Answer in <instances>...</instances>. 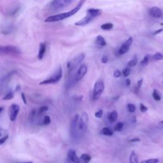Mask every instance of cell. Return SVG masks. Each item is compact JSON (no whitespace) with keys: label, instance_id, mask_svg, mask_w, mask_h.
I'll return each mask as SVG.
<instances>
[{"label":"cell","instance_id":"cell-1","mask_svg":"<svg viewBox=\"0 0 163 163\" xmlns=\"http://www.w3.org/2000/svg\"><path fill=\"white\" fill-rule=\"evenodd\" d=\"M88 115L85 112L82 113L80 117L78 113L73 117L71 125V133L74 138L78 139L83 137L88 128Z\"/></svg>","mask_w":163,"mask_h":163},{"label":"cell","instance_id":"cell-2","mask_svg":"<svg viewBox=\"0 0 163 163\" xmlns=\"http://www.w3.org/2000/svg\"><path fill=\"white\" fill-rule=\"evenodd\" d=\"M85 1L84 0H82L80 1L77 4V6H76L74 8H73L72 10L69 11L68 12H64L60 14H57L55 15L50 16V17H47L45 20V23H55V22H58L60 20H63L64 19H66L67 18H69L72 16L74 15L75 14H77L78 11L82 7L83 5L85 3Z\"/></svg>","mask_w":163,"mask_h":163},{"label":"cell","instance_id":"cell-3","mask_svg":"<svg viewBox=\"0 0 163 163\" xmlns=\"http://www.w3.org/2000/svg\"><path fill=\"white\" fill-rule=\"evenodd\" d=\"M102 14V10L97 8H89L87 12V15L83 19L77 21L75 23L77 26H85L88 25L95 18L100 17Z\"/></svg>","mask_w":163,"mask_h":163},{"label":"cell","instance_id":"cell-4","mask_svg":"<svg viewBox=\"0 0 163 163\" xmlns=\"http://www.w3.org/2000/svg\"><path fill=\"white\" fill-rule=\"evenodd\" d=\"M63 77V69L61 66H59L57 71L54 73L52 76L47 79L42 81L40 82V85H46V84H56Z\"/></svg>","mask_w":163,"mask_h":163},{"label":"cell","instance_id":"cell-5","mask_svg":"<svg viewBox=\"0 0 163 163\" xmlns=\"http://www.w3.org/2000/svg\"><path fill=\"white\" fill-rule=\"evenodd\" d=\"M21 51L19 48L14 45H0V55H12L17 56L20 54Z\"/></svg>","mask_w":163,"mask_h":163},{"label":"cell","instance_id":"cell-6","mask_svg":"<svg viewBox=\"0 0 163 163\" xmlns=\"http://www.w3.org/2000/svg\"><path fill=\"white\" fill-rule=\"evenodd\" d=\"M105 89V84L101 79H98L94 84L93 91H92V99L94 100H98L101 97L103 91Z\"/></svg>","mask_w":163,"mask_h":163},{"label":"cell","instance_id":"cell-7","mask_svg":"<svg viewBox=\"0 0 163 163\" xmlns=\"http://www.w3.org/2000/svg\"><path fill=\"white\" fill-rule=\"evenodd\" d=\"M73 2V0H55L51 3L50 8L53 10L63 9Z\"/></svg>","mask_w":163,"mask_h":163},{"label":"cell","instance_id":"cell-8","mask_svg":"<svg viewBox=\"0 0 163 163\" xmlns=\"http://www.w3.org/2000/svg\"><path fill=\"white\" fill-rule=\"evenodd\" d=\"M85 54L82 53L80 54V55L76 56L75 58H73L72 61H69L67 65L69 70H72L75 68L77 67L78 65L85 59Z\"/></svg>","mask_w":163,"mask_h":163},{"label":"cell","instance_id":"cell-9","mask_svg":"<svg viewBox=\"0 0 163 163\" xmlns=\"http://www.w3.org/2000/svg\"><path fill=\"white\" fill-rule=\"evenodd\" d=\"M133 42V37L130 36L128 38V39L125 41V42L123 43V44L121 45V47L119 48V50L118 51V55L122 56L124 55V54H126L127 52H128V51H129V48L131 47L132 43Z\"/></svg>","mask_w":163,"mask_h":163},{"label":"cell","instance_id":"cell-10","mask_svg":"<svg viewBox=\"0 0 163 163\" xmlns=\"http://www.w3.org/2000/svg\"><path fill=\"white\" fill-rule=\"evenodd\" d=\"M14 73V72H10L2 79L1 82H0V94H2L3 92L7 89L8 84L10 83L11 78H12Z\"/></svg>","mask_w":163,"mask_h":163},{"label":"cell","instance_id":"cell-11","mask_svg":"<svg viewBox=\"0 0 163 163\" xmlns=\"http://www.w3.org/2000/svg\"><path fill=\"white\" fill-rule=\"evenodd\" d=\"M87 72H88V66L84 64H82L75 75L74 80L75 82H77L82 79L84 76L86 75Z\"/></svg>","mask_w":163,"mask_h":163},{"label":"cell","instance_id":"cell-12","mask_svg":"<svg viewBox=\"0 0 163 163\" xmlns=\"http://www.w3.org/2000/svg\"><path fill=\"white\" fill-rule=\"evenodd\" d=\"M65 163H80V159L74 150L71 149L68 151Z\"/></svg>","mask_w":163,"mask_h":163},{"label":"cell","instance_id":"cell-13","mask_svg":"<svg viewBox=\"0 0 163 163\" xmlns=\"http://www.w3.org/2000/svg\"><path fill=\"white\" fill-rule=\"evenodd\" d=\"M20 110V107L17 104H12L10 107V118L11 121H15Z\"/></svg>","mask_w":163,"mask_h":163},{"label":"cell","instance_id":"cell-14","mask_svg":"<svg viewBox=\"0 0 163 163\" xmlns=\"http://www.w3.org/2000/svg\"><path fill=\"white\" fill-rule=\"evenodd\" d=\"M149 12L150 16L157 19L161 18L162 15V10L159 7H154L150 8L149 10Z\"/></svg>","mask_w":163,"mask_h":163},{"label":"cell","instance_id":"cell-15","mask_svg":"<svg viewBox=\"0 0 163 163\" xmlns=\"http://www.w3.org/2000/svg\"><path fill=\"white\" fill-rule=\"evenodd\" d=\"M46 52V44L45 43H42L40 45L39 51H38V57L39 60H42L43 56H44Z\"/></svg>","mask_w":163,"mask_h":163},{"label":"cell","instance_id":"cell-16","mask_svg":"<svg viewBox=\"0 0 163 163\" xmlns=\"http://www.w3.org/2000/svg\"><path fill=\"white\" fill-rule=\"evenodd\" d=\"M95 42H96V45L99 46L100 47H104L106 45V40L101 35H98L96 37Z\"/></svg>","mask_w":163,"mask_h":163},{"label":"cell","instance_id":"cell-17","mask_svg":"<svg viewBox=\"0 0 163 163\" xmlns=\"http://www.w3.org/2000/svg\"><path fill=\"white\" fill-rule=\"evenodd\" d=\"M118 117V113L115 110H113L110 113H108V119L110 122H114L117 121Z\"/></svg>","mask_w":163,"mask_h":163},{"label":"cell","instance_id":"cell-18","mask_svg":"<svg viewBox=\"0 0 163 163\" xmlns=\"http://www.w3.org/2000/svg\"><path fill=\"white\" fill-rule=\"evenodd\" d=\"M79 159L81 163H89L91 160V156L89 154H83L80 156Z\"/></svg>","mask_w":163,"mask_h":163},{"label":"cell","instance_id":"cell-19","mask_svg":"<svg viewBox=\"0 0 163 163\" xmlns=\"http://www.w3.org/2000/svg\"><path fill=\"white\" fill-rule=\"evenodd\" d=\"M138 56L137 55H134L133 58L130 60L128 63V68L129 67H133L134 66H136V65L138 63Z\"/></svg>","mask_w":163,"mask_h":163},{"label":"cell","instance_id":"cell-20","mask_svg":"<svg viewBox=\"0 0 163 163\" xmlns=\"http://www.w3.org/2000/svg\"><path fill=\"white\" fill-rule=\"evenodd\" d=\"M100 133L103 135L108 136V137H111V136H112L113 134V132L110 128H103L101 129Z\"/></svg>","mask_w":163,"mask_h":163},{"label":"cell","instance_id":"cell-21","mask_svg":"<svg viewBox=\"0 0 163 163\" xmlns=\"http://www.w3.org/2000/svg\"><path fill=\"white\" fill-rule=\"evenodd\" d=\"M129 161L131 163H138V157L135 152L133 151L129 157Z\"/></svg>","mask_w":163,"mask_h":163},{"label":"cell","instance_id":"cell-22","mask_svg":"<svg viewBox=\"0 0 163 163\" xmlns=\"http://www.w3.org/2000/svg\"><path fill=\"white\" fill-rule=\"evenodd\" d=\"M113 24L112 23H108L102 24L101 26V29L104 31H108V30L112 29L113 28Z\"/></svg>","mask_w":163,"mask_h":163},{"label":"cell","instance_id":"cell-23","mask_svg":"<svg viewBox=\"0 0 163 163\" xmlns=\"http://www.w3.org/2000/svg\"><path fill=\"white\" fill-rule=\"evenodd\" d=\"M14 92L12 91H10L8 92L7 93L5 94V96L3 97V100H5V101L10 100L14 98Z\"/></svg>","mask_w":163,"mask_h":163},{"label":"cell","instance_id":"cell-24","mask_svg":"<svg viewBox=\"0 0 163 163\" xmlns=\"http://www.w3.org/2000/svg\"><path fill=\"white\" fill-rule=\"evenodd\" d=\"M150 56L149 55V54H147V55L145 56V57H143V60L142 61V62H141V65H142V66H145L147 65L150 61Z\"/></svg>","mask_w":163,"mask_h":163},{"label":"cell","instance_id":"cell-25","mask_svg":"<svg viewBox=\"0 0 163 163\" xmlns=\"http://www.w3.org/2000/svg\"><path fill=\"white\" fill-rule=\"evenodd\" d=\"M152 97H153V98L154 99V100H155L157 101H159L161 100V97L160 94H159L158 91H157L156 89H154V91H153Z\"/></svg>","mask_w":163,"mask_h":163},{"label":"cell","instance_id":"cell-26","mask_svg":"<svg viewBox=\"0 0 163 163\" xmlns=\"http://www.w3.org/2000/svg\"><path fill=\"white\" fill-rule=\"evenodd\" d=\"M51 122V118L48 115H45L42 119V125H44V126H47V125L50 124Z\"/></svg>","mask_w":163,"mask_h":163},{"label":"cell","instance_id":"cell-27","mask_svg":"<svg viewBox=\"0 0 163 163\" xmlns=\"http://www.w3.org/2000/svg\"><path fill=\"white\" fill-rule=\"evenodd\" d=\"M124 123L122 122H118L115 127H114V131H121L124 128Z\"/></svg>","mask_w":163,"mask_h":163},{"label":"cell","instance_id":"cell-28","mask_svg":"<svg viewBox=\"0 0 163 163\" xmlns=\"http://www.w3.org/2000/svg\"><path fill=\"white\" fill-rule=\"evenodd\" d=\"M127 108H128V110L129 112L130 113H133L135 112L136 110V106L133 104H132V103H129V104H128L127 105Z\"/></svg>","mask_w":163,"mask_h":163},{"label":"cell","instance_id":"cell-29","mask_svg":"<svg viewBox=\"0 0 163 163\" xmlns=\"http://www.w3.org/2000/svg\"><path fill=\"white\" fill-rule=\"evenodd\" d=\"M154 59L155 61H160L162 60L163 59V54L160 52H157L155 54H154V56H153Z\"/></svg>","mask_w":163,"mask_h":163},{"label":"cell","instance_id":"cell-30","mask_svg":"<svg viewBox=\"0 0 163 163\" xmlns=\"http://www.w3.org/2000/svg\"><path fill=\"white\" fill-rule=\"evenodd\" d=\"M130 72H131V70H130L129 68H125L123 69V71H122V75L124 77H128V76L130 75Z\"/></svg>","mask_w":163,"mask_h":163},{"label":"cell","instance_id":"cell-31","mask_svg":"<svg viewBox=\"0 0 163 163\" xmlns=\"http://www.w3.org/2000/svg\"><path fill=\"white\" fill-rule=\"evenodd\" d=\"M157 162H159L158 159H150L141 162V163H157Z\"/></svg>","mask_w":163,"mask_h":163},{"label":"cell","instance_id":"cell-32","mask_svg":"<svg viewBox=\"0 0 163 163\" xmlns=\"http://www.w3.org/2000/svg\"><path fill=\"white\" fill-rule=\"evenodd\" d=\"M48 110V106H42V107H40L39 108L38 110V113L40 114V115H42L43 113L47 112Z\"/></svg>","mask_w":163,"mask_h":163},{"label":"cell","instance_id":"cell-33","mask_svg":"<svg viewBox=\"0 0 163 163\" xmlns=\"http://www.w3.org/2000/svg\"><path fill=\"white\" fill-rule=\"evenodd\" d=\"M140 110L142 113H145L148 110V107H146L145 105H144L143 103H140Z\"/></svg>","mask_w":163,"mask_h":163},{"label":"cell","instance_id":"cell-34","mask_svg":"<svg viewBox=\"0 0 163 163\" xmlns=\"http://www.w3.org/2000/svg\"><path fill=\"white\" fill-rule=\"evenodd\" d=\"M121 75H122L121 72L118 69L115 70V71L114 72V73H113V76L115 78H119L121 76Z\"/></svg>","mask_w":163,"mask_h":163},{"label":"cell","instance_id":"cell-35","mask_svg":"<svg viewBox=\"0 0 163 163\" xmlns=\"http://www.w3.org/2000/svg\"><path fill=\"white\" fill-rule=\"evenodd\" d=\"M103 114V111L102 110H100L95 113V116L96 118H101Z\"/></svg>","mask_w":163,"mask_h":163},{"label":"cell","instance_id":"cell-36","mask_svg":"<svg viewBox=\"0 0 163 163\" xmlns=\"http://www.w3.org/2000/svg\"><path fill=\"white\" fill-rule=\"evenodd\" d=\"M8 138V135L5 136V137H3L2 138H0V145L3 144L7 140Z\"/></svg>","mask_w":163,"mask_h":163},{"label":"cell","instance_id":"cell-37","mask_svg":"<svg viewBox=\"0 0 163 163\" xmlns=\"http://www.w3.org/2000/svg\"><path fill=\"white\" fill-rule=\"evenodd\" d=\"M143 82V78H141L140 80H139L138 81V83H137L138 89H140V88H141V87L142 86Z\"/></svg>","mask_w":163,"mask_h":163},{"label":"cell","instance_id":"cell-38","mask_svg":"<svg viewBox=\"0 0 163 163\" xmlns=\"http://www.w3.org/2000/svg\"><path fill=\"white\" fill-rule=\"evenodd\" d=\"M108 61V57L106 56H103L101 58V62L103 64H105Z\"/></svg>","mask_w":163,"mask_h":163},{"label":"cell","instance_id":"cell-39","mask_svg":"<svg viewBox=\"0 0 163 163\" xmlns=\"http://www.w3.org/2000/svg\"><path fill=\"white\" fill-rule=\"evenodd\" d=\"M130 142L131 143H134V142H140V139L138 138H134L131 140H129Z\"/></svg>","mask_w":163,"mask_h":163},{"label":"cell","instance_id":"cell-40","mask_svg":"<svg viewBox=\"0 0 163 163\" xmlns=\"http://www.w3.org/2000/svg\"><path fill=\"white\" fill-rule=\"evenodd\" d=\"M162 31H163V28L159 29H158V30H157V31H154V32H153V35H158V34L161 33V32Z\"/></svg>","mask_w":163,"mask_h":163},{"label":"cell","instance_id":"cell-41","mask_svg":"<svg viewBox=\"0 0 163 163\" xmlns=\"http://www.w3.org/2000/svg\"><path fill=\"white\" fill-rule=\"evenodd\" d=\"M21 97H22V99H23V102L25 103V104H26L27 101H26V98L25 94L24 93H22L21 94Z\"/></svg>","mask_w":163,"mask_h":163},{"label":"cell","instance_id":"cell-42","mask_svg":"<svg viewBox=\"0 0 163 163\" xmlns=\"http://www.w3.org/2000/svg\"><path fill=\"white\" fill-rule=\"evenodd\" d=\"M126 84L127 86H129L130 85H131V80L128 78L126 80Z\"/></svg>","mask_w":163,"mask_h":163},{"label":"cell","instance_id":"cell-43","mask_svg":"<svg viewBox=\"0 0 163 163\" xmlns=\"http://www.w3.org/2000/svg\"><path fill=\"white\" fill-rule=\"evenodd\" d=\"M159 127L163 128V121H161L159 122Z\"/></svg>","mask_w":163,"mask_h":163},{"label":"cell","instance_id":"cell-44","mask_svg":"<svg viewBox=\"0 0 163 163\" xmlns=\"http://www.w3.org/2000/svg\"><path fill=\"white\" fill-rule=\"evenodd\" d=\"M132 121L133 123H135L136 122H137V117L133 116L132 118Z\"/></svg>","mask_w":163,"mask_h":163},{"label":"cell","instance_id":"cell-45","mask_svg":"<svg viewBox=\"0 0 163 163\" xmlns=\"http://www.w3.org/2000/svg\"><path fill=\"white\" fill-rule=\"evenodd\" d=\"M3 110H4V108H3V107H0V113H1V112H2Z\"/></svg>","mask_w":163,"mask_h":163},{"label":"cell","instance_id":"cell-46","mask_svg":"<svg viewBox=\"0 0 163 163\" xmlns=\"http://www.w3.org/2000/svg\"><path fill=\"white\" fill-rule=\"evenodd\" d=\"M17 163H33L32 162H17Z\"/></svg>","mask_w":163,"mask_h":163},{"label":"cell","instance_id":"cell-47","mask_svg":"<svg viewBox=\"0 0 163 163\" xmlns=\"http://www.w3.org/2000/svg\"><path fill=\"white\" fill-rule=\"evenodd\" d=\"M1 136H2V134H1V133H0V137H1Z\"/></svg>","mask_w":163,"mask_h":163},{"label":"cell","instance_id":"cell-48","mask_svg":"<svg viewBox=\"0 0 163 163\" xmlns=\"http://www.w3.org/2000/svg\"><path fill=\"white\" fill-rule=\"evenodd\" d=\"M162 84H163V81H162Z\"/></svg>","mask_w":163,"mask_h":163}]
</instances>
